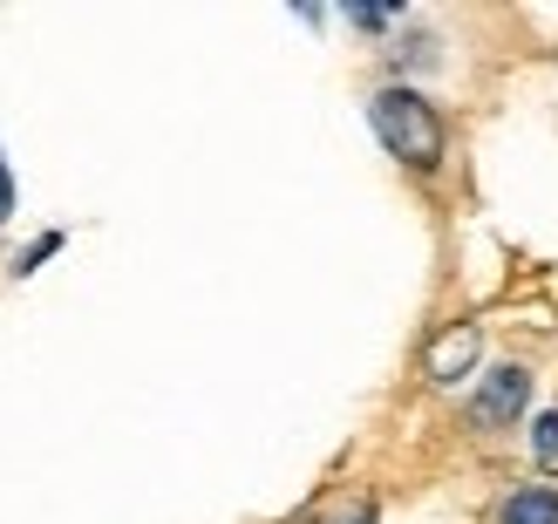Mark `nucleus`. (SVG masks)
Segmentation results:
<instances>
[{
  "label": "nucleus",
  "instance_id": "1",
  "mask_svg": "<svg viewBox=\"0 0 558 524\" xmlns=\"http://www.w3.org/2000/svg\"><path fill=\"white\" fill-rule=\"evenodd\" d=\"M368 123L381 136V150L396 163H409V171H436L442 163V117H436L429 96L388 82V89H375V102H368Z\"/></svg>",
  "mask_w": 558,
  "mask_h": 524
},
{
  "label": "nucleus",
  "instance_id": "2",
  "mask_svg": "<svg viewBox=\"0 0 558 524\" xmlns=\"http://www.w3.org/2000/svg\"><path fill=\"white\" fill-rule=\"evenodd\" d=\"M524 402H532V368H490L484 375V389L470 395V423L477 429H511L524 416Z\"/></svg>",
  "mask_w": 558,
  "mask_h": 524
},
{
  "label": "nucleus",
  "instance_id": "3",
  "mask_svg": "<svg viewBox=\"0 0 558 524\" xmlns=\"http://www.w3.org/2000/svg\"><path fill=\"white\" fill-rule=\"evenodd\" d=\"M463 368H477V327H450V334L429 348V381H442V389H450Z\"/></svg>",
  "mask_w": 558,
  "mask_h": 524
},
{
  "label": "nucleus",
  "instance_id": "4",
  "mask_svg": "<svg viewBox=\"0 0 558 524\" xmlns=\"http://www.w3.org/2000/svg\"><path fill=\"white\" fill-rule=\"evenodd\" d=\"M497 524H558V490L551 484H524L497 504Z\"/></svg>",
  "mask_w": 558,
  "mask_h": 524
},
{
  "label": "nucleus",
  "instance_id": "5",
  "mask_svg": "<svg viewBox=\"0 0 558 524\" xmlns=\"http://www.w3.org/2000/svg\"><path fill=\"white\" fill-rule=\"evenodd\" d=\"M532 450H538L545 463H558V409H545V416L532 423Z\"/></svg>",
  "mask_w": 558,
  "mask_h": 524
}]
</instances>
